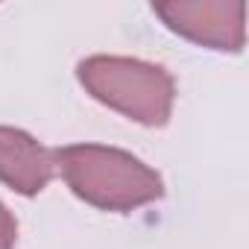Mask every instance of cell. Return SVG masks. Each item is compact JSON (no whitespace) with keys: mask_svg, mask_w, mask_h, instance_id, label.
I'll list each match as a JSON object with an SVG mask.
<instances>
[{"mask_svg":"<svg viewBox=\"0 0 249 249\" xmlns=\"http://www.w3.org/2000/svg\"><path fill=\"white\" fill-rule=\"evenodd\" d=\"M156 15L164 24L214 50H240L246 38V3H156Z\"/></svg>","mask_w":249,"mask_h":249,"instance_id":"3957f363","label":"cell"},{"mask_svg":"<svg viewBox=\"0 0 249 249\" xmlns=\"http://www.w3.org/2000/svg\"><path fill=\"white\" fill-rule=\"evenodd\" d=\"M15 237H18V223L9 214V208L0 202V249H12Z\"/></svg>","mask_w":249,"mask_h":249,"instance_id":"5b68a950","label":"cell"},{"mask_svg":"<svg viewBox=\"0 0 249 249\" xmlns=\"http://www.w3.org/2000/svg\"><path fill=\"white\" fill-rule=\"evenodd\" d=\"M76 73L85 91L108 108L144 123V126L167 123L176 85L164 68L129 56H91L79 62Z\"/></svg>","mask_w":249,"mask_h":249,"instance_id":"7a4b0ae2","label":"cell"},{"mask_svg":"<svg viewBox=\"0 0 249 249\" xmlns=\"http://www.w3.org/2000/svg\"><path fill=\"white\" fill-rule=\"evenodd\" d=\"M68 188L94 208L132 211L164 196L161 176L132 153L103 144H71L53 150Z\"/></svg>","mask_w":249,"mask_h":249,"instance_id":"6da1fadb","label":"cell"},{"mask_svg":"<svg viewBox=\"0 0 249 249\" xmlns=\"http://www.w3.org/2000/svg\"><path fill=\"white\" fill-rule=\"evenodd\" d=\"M53 153L24 129L0 126V182L24 196H36L53 179Z\"/></svg>","mask_w":249,"mask_h":249,"instance_id":"277c9868","label":"cell"}]
</instances>
